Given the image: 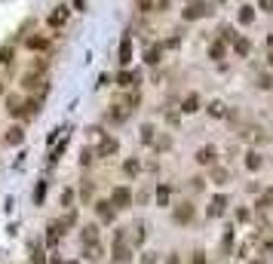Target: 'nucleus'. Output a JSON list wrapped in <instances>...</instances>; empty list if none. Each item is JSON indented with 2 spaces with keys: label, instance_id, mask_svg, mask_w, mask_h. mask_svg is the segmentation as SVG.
Segmentation results:
<instances>
[{
  "label": "nucleus",
  "instance_id": "obj_7",
  "mask_svg": "<svg viewBox=\"0 0 273 264\" xmlns=\"http://www.w3.org/2000/svg\"><path fill=\"white\" fill-rule=\"evenodd\" d=\"M25 123H13V126H9V129H6V135H3V144L6 147H19V144H25Z\"/></svg>",
  "mask_w": 273,
  "mask_h": 264
},
{
  "label": "nucleus",
  "instance_id": "obj_18",
  "mask_svg": "<svg viewBox=\"0 0 273 264\" xmlns=\"http://www.w3.org/2000/svg\"><path fill=\"white\" fill-rule=\"evenodd\" d=\"M83 258L86 261H101V258H105V246H101V243H92V246H83Z\"/></svg>",
  "mask_w": 273,
  "mask_h": 264
},
{
  "label": "nucleus",
  "instance_id": "obj_41",
  "mask_svg": "<svg viewBox=\"0 0 273 264\" xmlns=\"http://www.w3.org/2000/svg\"><path fill=\"white\" fill-rule=\"evenodd\" d=\"M230 249H233V231H227V234H224V240H221V252L227 255Z\"/></svg>",
  "mask_w": 273,
  "mask_h": 264
},
{
  "label": "nucleus",
  "instance_id": "obj_11",
  "mask_svg": "<svg viewBox=\"0 0 273 264\" xmlns=\"http://www.w3.org/2000/svg\"><path fill=\"white\" fill-rule=\"evenodd\" d=\"M6 111L9 117L25 120V96H6Z\"/></svg>",
  "mask_w": 273,
  "mask_h": 264
},
{
  "label": "nucleus",
  "instance_id": "obj_20",
  "mask_svg": "<svg viewBox=\"0 0 273 264\" xmlns=\"http://www.w3.org/2000/svg\"><path fill=\"white\" fill-rule=\"evenodd\" d=\"M126 117H129V108L126 105H111V111H108V120L111 123H126Z\"/></svg>",
  "mask_w": 273,
  "mask_h": 264
},
{
  "label": "nucleus",
  "instance_id": "obj_33",
  "mask_svg": "<svg viewBox=\"0 0 273 264\" xmlns=\"http://www.w3.org/2000/svg\"><path fill=\"white\" fill-rule=\"evenodd\" d=\"M123 172H126L129 178H135L141 172V163H138V160H126V163H123Z\"/></svg>",
  "mask_w": 273,
  "mask_h": 264
},
{
  "label": "nucleus",
  "instance_id": "obj_14",
  "mask_svg": "<svg viewBox=\"0 0 273 264\" xmlns=\"http://www.w3.org/2000/svg\"><path fill=\"white\" fill-rule=\"evenodd\" d=\"M25 71H31V74H40V77H49V59L46 55H34V59L28 62V68Z\"/></svg>",
  "mask_w": 273,
  "mask_h": 264
},
{
  "label": "nucleus",
  "instance_id": "obj_40",
  "mask_svg": "<svg viewBox=\"0 0 273 264\" xmlns=\"http://www.w3.org/2000/svg\"><path fill=\"white\" fill-rule=\"evenodd\" d=\"M13 55H16L13 47H3V49H0V65H9V62H13Z\"/></svg>",
  "mask_w": 273,
  "mask_h": 264
},
{
  "label": "nucleus",
  "instance_id": "obj_16",
  "mask_svg": "<svg viewBox=\"0 0 273 264\" xmlns=\"http://www.w3.org/2000/svg\"><path fill=\"white\" fill-rule=\"evenodd\" d=\"M138 71H120L117 74V86H123V89H135V86H138Z\"/></svg>",
  "mask_w": 273,
  "mask_h": 264
},
{
  "label": "nucleus",
  "instance_id": "obj_30",
  "mask_svg": "<svg viewBox=\"0 0 273 264\" xmlns=\"http://www.w3.org/2000/svg\"><path fill=\"white\" fill-rule=\"evenodd\" d=\"M169 200H172V188L160 185V188H157V206H169Z\"/></svg>",
  "mask_w": 273,
  "mask_h": 264
},
{
  "label": "nucleus",
  "instance_id": "obj_17",
  "mask_svg": "<svg viewBox=\"0 0 273 264\" xmlns=\"http://www.w3.org/2000/svg\"><path fill=\"white\" fill-rule=\"evenodd\" d=\"M55 221H59V224H62V231L68 234L71 227H77V221H80V215H77V209H65V215H62V218H55Z\"/></svg>",
  "mask_w": 273,
  "mask_h": 264
},
{
  "label": "nucleus",
  "instance_id": "obj_21",
  "mask_svg": "<svg viewBox=\"0 0 273 264\" xmlns=\"http://www.w3.org/2000/svg\"><path fill=\"white\" fill-rule=\"evenodd\" d=\"M160 59H163V47L160 43H151V47L144 49V62L147 65H160Z\"/></svg>",
  "mask_w": 273,
  "mask_h": 264
},
{
  "label": "nucleus",
  "instance_id": "obj_3",
  "mask_svg": "<svg viewBox=\"0 0 273 264\" xmlns=\"http://www.w3.org/2000/svg\"><path fill=\"white\" fill-rule=\"evenodd\" d=\"M111 206H114V209H117V212H123V209H129V206H132V188H126V185H117V188H114L111 191Z\"/></svg>",
  "mask_w": 273,
  "mask_h": 264
},
{
  "label": "nucleus",
  "instance_id": "obj_4",
  "mask_svg": "<svg viewBox=\"0 0 273 264\" xmlns=\"http://www.w3.org/2000/svg\"><path fill=\"white\" fill-rule=\"evenodd\" d=\"M215 9H212V3H206V0H190L187 3V9L181 16H184V22H197V19H206V16H212Z\"/></svg>",
  "mask_w": 273,
  "mask_h": 264
},
{
  "label": "nucleus",
  "instance_id": "obj_24",
  "mask_svg": "<svg viewBox=\"0 0 273 264\" xmlns=\"http://www.w3.org/2000/svg\"><path fill=\"white\" fill-rule=\"evenodd\" d=\"M261 166H264V157H261L258 151H249V154H246V169H249V172H258Z\"/></svg>",
  "mask_w": 273,
  "mask_h": 264
},
{
  "label": "nucleus",
  "instance_id": "obj_12",
  "mask_svg": "<svg viewBox=\"0 0 273 264\" xmlns=\"http://www.w3.org/2000/svg\"><path fill=\"white\" fill-rule=\"evenodd\" d=\"M193 160H197L200 166H215V160H218V147H215V144H206V147H200V151L193 154Z\"/></svg>",
  "mask_w": 273,
  "mask_h": 264
},
{
  "label": "nucleus",
  "instance_id": "obj_51",
  "mask_svg": "<svg viewBox=\"0 0 273 264\" xmlns=\"http://www.w3.org/2000/svg\"><path fill=\"white\" fill-rule=\"evenodd\" d=\"M267 62H270V68H273V49H270V55H267Z\"/></svg>",
  "mask_w": 273,
  "mask_h": 264
},
{
  "label": "nucleus",
  "instance_id": "obj_48",
  "mask_svg": "<svg viewBox=\"0 0 273 264\" xmlns=\"http://www.w3.org/2000/svg\"><path fill=\"white\" fill-rule=\"evenodd\" d=\"M141 264H157V258H154V252H147V255L141 258Z\"/></svg>",
  "mask_w": 273,
  "mask_h": 264
},
{
  "label": "nucleus",
  "instance_id": "obj_8",
  "mask_svg": "<svg viewBox=\"0 0 273 264\" xmlns=\"http://www.w3.org/2000/svg\"><path fill=\"white\" fill-rule=\"evenodd\" d=\"M120 151V142L114 135H98V144H95V157H114Z\"/></svg>",
  "mask_w": 273,
  "mask_h": 264
},
{
  "label": "nucleus",
  "instance_id": "obj_49",
  "mask_svg": "<svg viewBox=\"0 0 273 264\" xmlns=\"http://www.w3.org/2000/svg\"><path fill=\"white\" fill-rule=\"evenodd\" d=\"M166 264H181V261H178V252H172V255L166 258Z\"/></svg>",
  "mask_w": 273,
  "mask_h": 264
},
{
  "label": "nucleus",
  "instance_id": "obj_5",
  "mask_svg": "<svg viewBox=\"0 0 273 264\" xmlns=\"http://www.w3.org/2000/svg\"><path fill=\"white\" fill-rule=\"evenodd\" d=\"M92 209H95L98 224H114V218H117V209L111 206V200H95V203H92Z\"/></svg>",
  "mask_w": 273,
  "mask_h": 264
},
{
  "label": "nucleus",
  "instance_id": "obj_36",
  "mask_svg": "<svg viewBox=\"0 0 273 264\" xmlns=\"http://www.w3.org/2000/svg\"><path fill=\"white\" fill-rule=\"evenodd\" d=\"M92 160H95V151H92V147H83V154H80V166H92Z\"/></svg>",
  "mask_w": 273,
  "mask_h": 264
},
{
  "label": "nucleus",
  "instance_id": "obj_1",
  "mask_svg": "<svg viewBox=\"0 0 273 264\" xmlns=\"http://www.w3.org/2000/svg\"><path fill=\"white\" fill-rule=\"evenodd\" d=\"M111 261H114V264H129V261H132V246L126 243V227H120V231L114 234Z\"/></svg>",
  "mask_w": 273,
  "mask_h": 264
},
{
  "label": "nucleus",
  "instance_id": "obj_37",
  "mask_svg": "<svg viewBox=\"0 0 273 264\" xmlns=\"http://www.w3.org/2000/svg\"><path fill=\"white\" fill-rule=\"evenodd\" d=\"M255 206H258V209H270V206H273V191H267V193H261V200H258Z\"/></svg>",
  "mask_w": 273,
  "mask_h": 264
},
{
  "label": "nucleus",
  "instance_id": "obj_25",
  "mask_svg": "<svg viewBox=\"0 0 273 264\" xmlns=\"http://www.w3.org/2000/svg\"><path fill=\"white\" fill-rule=\"evenodd\" d=\"M224 55H227V43H224V40H215L212 47H209V59H215V62H221Z\"/></svg>",
  "mask_w": 273,
  "mask_h": 264
},
{
  "label": "nucleus",
  "instance_id": "obj_15",
  "mask_svg": "<svg viewBox=\"0 0 273 264\" xmlns=\"http://www.w3.org/2000/svg\"><path fill=\"white\" fill-rule=\"evenodd\" d=\"M62 237H65V231H62V224H59V221L46 224V237H43V240H46V246H49V249L59 246V240H62Z\"/></svg>",
  "mask_w": 273,
  "mask_h": 264
},
{
  "label": "nucleus",
  "instance_id": "obj_31",
  "mask_svg": "<svg viewBox=\"0 0 273 264\" xmlns=\"http://www.w3.org/2000/svg\"><path fill=\"white\" fill-rule=\"evenodd\" d=\"M74 200H77V191L74 188H65L62 191V209H74Z\"/></svg>",
  "mask_w": 273,
  "mask_h": 264
},
{
  "label": "nucleus",
  "instance_id": "obj_53",
  "mask_svg": "<svg viewBox=\"0 0 273 264\" xmlns=\"http://www.w3.org/2000/svg\"><path fill=\"white\" fill-rule=\"evenodd\" d=\"M252 264H264V261H261V258H258V261H252Z\"/></svg>",
  "mask_w": 273,
  "mask_h": 264
},
{
  "label": "nucleus",
  "instance_id": "obj_50",
  "mask_svg": "<svg viewBox=\"0 0 273 264\" xmlns=\"http://www.w3.org/2000/svg\"><path fill=\"white\" fill-rule=\"evenodd\" d=\"M6 96V86H3V80H0V98H3Z\"/></svg>",
  "mask_w": 273,
  "mask_h": 264
},
{
  "label": "nucleus",
  "instance_id": "obj_47",
  "mask_svg": "<svg viewBox=\"0 0 273 264\" xmlns=\"http://www.w3.org/2000/svg\"><path fill=\"white\" fill-rule=\"evenodd\" d=\"M169 3H172V0H154V9H166Z\"/></svg>",
  "mask_w": 273,
  "mask_h": 264
},
{
  "label": "nucleus",
  "instance_id": "obj_19",
  "mask_svg": "<svg viewBox=\"0 0 273 264\" xmlns=\"http://www.w3.org/2000/svg\"><path fill=\"white\" fill-rule=\"evenodd\" d=\"M117 62L126 68L129 62H132V40L129 37H123V43H120V52H117Z\"/></svg>",
  "mask_w": 273,
  "mask_h": 264
},
{
  "label": "nucleus",
  "instance_id": "obj_39",
  "mask_svg": "<svg viewBox=\"0 0 273 264\" xmlns=\"http://www.w3.org/2000/svg\"><path fill=\"white\" fill-rule=\"evenodd\" d=\"M80 200H83V203H95V200H92V185H89V181H86V185H80Z\"/></svg>",
  "mask_w": 273,
  "mask_h": 264
},
{
  "label": "nucleus",
  "instance_id": "obj_35",
  "mask_svg": "<svg viewBox=\"0 0 273 264\" xmlns=\"http://www.w3.org/2000/svg\"><path fill=\"white\" fill-rule=\"evenodd\" d=\"M154 147H157V154H163V151L172 147V139H169V135H160V139H154Z\"/></svg>",
  "mask_w": 273,
  "mask_h": 264
},
{
  "label": "nucleus",
  "instance_id": "obj_22",
  "mask_svg": "<svg viewBox=\"0 0 273 264\" xmlns=\"http://www.w3.org/2000/svg\"><path fill=\"white\" fill-rule=\"evenodd\" d=\"M227 114H230V111H227V105H224L221 98H215V101H209V117H215V120H224Z\"/></svg>",
  "mask_w": 273,
  "mask_h": 264
},
{
  "label": "nucleus",
  "instance_id": "obj_29",
  "mask_svg": "<svg viewBox=\"0 0 273 264\" xmlns=\"http://www.w3.org/2000/svg\"><path fill=\"white\" fill-rule=\"evenodd\" d=\"M46 188H49V181H37V188H34V206H43V200H46Z\"/></svg>",
  "mask_w": 273,
  "mask_h": 264
},
{
  "label": "nucleus",
  "instance_id": "obj_46",
  "mask_svg": "<svg viewBox=\"0 0 273 264\" xmlns=\"http://www.w3.org/2000/svg\"><path fill=\"white\" fill-rule=\"evenodd\" d=\"M193 264H206V252H193Z\"/></svg>",
  "mask_w": 273,
  "mask_h": 264
},
{
  "label": "nucleus",
  "instance_id": "obj_28",
  "mask_svg": "<svg viewBox=\"0 0 273 264\" xmlns=\"http://www.w3.org/2000/svg\"><path fill=\"white\" fill-rule=\"evenodd\" d=\"M233 52H236V55H243V59H246V55L252 52V43H249L246 37H233Z\"/></svg>",
  "mask_w": 273,
  "mask_h": 264
},
{
  "label": "nucleus",
  "instance_id": "obj_13",
  "mask_svg": "<svg viewBox=\"0 0 273 264\" xmlns=\"http://www.w3.org/2000/svg\"><path fill=\"white\" fill-rule=\"evenodd\" d=\"M227 206H230V200H227V193H215V197L209 200V218H218L227 212Z\"/></svg>",
  "mask_w": 273,
  "mask_h": 264
},
{
  "label": "nucleus",
  "instance_id": "obj_23",
  "mask_svg": "<svg viewBox=\"0 0 273 264\" xmlns=\"http://www.w3.org/2000/svg\"><path fill=\"white\" fill-rule=\"evenodd\" d=\"M200 105H203L200 96H197V93H190V96H184V101H181V111H184V114H197Z\"/></svg>",
  "mask_w": 273,
  "mask_h": 264
},
{
  "label": "nucleus",
  "instance_id": "obj_42",
  "mask_svg": "<svg viewBox=\"0 0 273 264\" xmlns=\"http://www.w3.org/2000/svg\"><path fill=\"white\" fill-rule=\"evenodd\" d=\"M218 34H221V40H224V43H233V37H236V31H233L230 25H224V28H221Z\"/></svg>",
  "mask_w": 273,
  "mask_h": 264
},
{
  "label": "nucleus",
  "instance_id": "obj_32",
  "mask_svg": "<svg viewBox=\"0 0 273 264\" xmlns=\"http://www.w3.org/2000/svg\"><path fill=\"white\" fill-rule=\"evenodd\" d=\"M255 22V6H240V25H252Z\"/></svg>",
  "mask_w": 273,
  "mask_h": 264
},
{
  "label": "nucleus",
  "instance_id": "obj_9",
  "mask_svg": "<svg viewBox=\"0 0 273 264\" xmlns=\"http://www.w3.org/2000/svg\"><path fill=\"white\" fill-rule=\"evenodd\" d=\"M92 243H101V224L98 221L80 227V246H92Z\"/></svg>",
  "mask_w": 273,
  "mask_h": 264
},
{
  "label": "nucleus",
  "instance_id": "obj_38",
  "mask_svg": "<svg viewBox=\"0 0 273 264\" xmlns=\"http://www.w3.org/2000/svg\"><path fill=\"white\" fill-rule=\"evenodd\" d=\"M123 105H126L129 111H135V108L141 105V96H138V93H129V96H126V101H123Z\"/></svg>",
  "mask_w": 273,
  "mask_h": 264
},
{
  "label": "nucleus",
  "instance_id": "obj_10",
  "mask_svg": "<svg viewBox=\"0 0 273 264\" xmlns=\"http://www.w3.org/2000/svg\"><path fill=\"white\" fill-rule=\"evenodd\" d=\"M68 19H71V6H68V3H59V6H55L52 13L46 16V25H49V28H62Z\"/></svg>",
  "mask_w": 273,
  "mask_h": 264
},
{
  "label": "nucleus",
  "instance_id": "obj_6",
  "mask_svg": "<svg viewBox=\"0 0 273 264\" xmlns=\"http://www.w3.org/2000/svg\"><path fill=\"white\" fill-rule=\"evenodd\" d=\"M193 218H197V206H193V203H178L172 209V221L175 224H190Z\"/></svg>",
  "mask_w": 273,
  "mask_h": 264
},
{
  "label": "nucleus",
  "instance_id": "obj_52",
  "mask_svg": "<svg viewBox=\"0 0 273 264\" xmlns=\"http://www.w3.org/2000/svg\"><path fill=\"white\" fill-rule=\"evenodd\" d=\"M267 43H270V49H273V34H270V37H267Z\"/></svg>",
  "mask_w": 273,
  "mask_h": 264
},
{
  "label": "nucleus",
  "instance_id": "obj_45",
  "mask_svg": "<svg viewBox=\"0 0 273 264\" xmlns=\"http://www.w3.org/2000/svg\"><path fill=\"white\" fill-rule=\"evenodd\" d=\"M258 6L264 9V13H273V0H258Z\"/></svg>",
  "mask_w": 273,
  "mask_h": 264
},
{
  "label": "nucleus",
  "instance_id": "obj_26",
  "mask_svg": "<svg viewBox=\"0 0 273 264\" xmlns=\"http://www.w3.org/2000/svg\"><path fill=\"white\" fill-rule=\"evenodd\" d=\"M132 246H141L144 243V240H147V224L144 221H135V227H132Z\"/></svg>",
  "mask_w": 273,
  "mask_h": 264
},
{
  "label": "nucleus",
  "instance_id": "obj_43",
  "mask_svg": "<svg viewBox=\"0 0 273 264\" xmlns=\"http://www.w3.org/2000/svg\"><path fill=\"white\" fill-rule=\"evenodd\" d=\"M258 86H261V89H273V77H270L267 71H264V74H258Z\"/></svg>",
  "mask_w": 273,
  "mask_h": 264
},
{
  "label": "nucleus",
  "instance_id": "obj_27",
  "mask_svg": "<svg viewBox=\"0 0 273 264\" xmlns=\"http://www.w3.org/2000/svg\"><path fill=\"white\" fill-rule=\"evenodd\" d=\"M212 181H215V185H227V181H230V169L212 166Z\"/></svg>",
  "mask_w": 273,
  "mask_h": 264
},
{
  "label": "nucleus",
  "instance_id": "obj_2",
  "mask_svg": "<svg viewBox=\"0 0 273 264\" xmlns=\"http://www.w3.org/2000/svg\"><path fill=\"white\" fill-rule=\"evenodd\" d=\"M25 49L34 55H46L52 49V37L49 34H31V37H25Z\"/></svg>",
  "mask_w": 273,
  "mask_h": 264
},
{
  "label": "nucleus",
  "instance_id": "obj_44",
  "mask_svg": "<svg viewBox=\"0 0 273 264\" xmlns=\"http://www.w3.org/2000/svg\"><path fill=\"white\" fill-rule=\"evenodd\" d=\"M135 3H138L141 13H151V9H154V0H135Z\"/></svg>",
  "mask_w": 273,
  "mask_h": 264
},
{
  "label": "nucleus",
  "instance_id": "obj_34",
  "mask_svg": "<svg viewBox=\"0 0 273 264\" xmlns=\"http://www.w3.org/2000/svg\"><path fill=\"white\" fill-rule=\"evenodd\" d=\"M154 132H157L154 126H151V123H144V126H141V142H144V144H154V139H157Z\"/></svg>",
  "mask_w": 273,
  "mask_h": 264
}]
</instances>
